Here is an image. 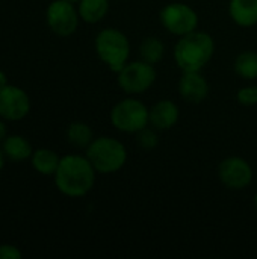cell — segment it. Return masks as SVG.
<instances>
[{"mask_svg": "<svg viewBox=\"0 0 257 259\" xmlns=\"http://www.w3.org/2000/svg\"><path fill=\"white\" fill-rule=\"evenodd\" d=\"M97 171L86 158V155H65L61 158L55 178V185L58 191L67 197H83L95 185Z\"/></svg>", "mask_w": 257, "mask_h": 259, "instance_id": "cell-1", "label": "cell"}, {"mask_svg": "<svg viewBox=\"0 0 257 259\" xmlns=\"http://www.w3.org/2000/svg\"><path fill=\"white\" fill-rule=\"evenodd\" d=\"M214 53L215 41L212 35L198 29L179 36L173 50L176 65L182 71H201L211 62Z\"/></svg>", "mask_w": 257, "mask_h": 259, "instance_id": "cell-2", "label": "cell"}, {"mask_svg": "<svg viewBox=\"0 0 257 259\" xmlns=\"http://www.w3.org/2000/svg\"><path fill=\"white\" fill-rule=\"evenodd\" d=\"M85 155L100 175H112L120 171L127 162V149L123 141L114 137H98L85 149Z\"/></svg>", "mask_w": 257, "mask_h": 259, "instance_id": "cell-3", "label": "cell"}, {"mask_svg": "<svg viewBox=\"0 0 257 259\" xmlns=\"http://www.w3.org/2000/svg\"><path fill=\"white\" fill-rule=\"evenodd\" d=\"M98 59L115 74L129 62L130 41L124 32L117 27L101 29L94 41Z\"/></svg>", "mask_w": 257, "mask_h": 259, "instance_id": "cell-4", "label": "cell"}, {"mask_svg": "<svg viewBox=\"0 0 257 259\" xmlns=\"http://www.w3.org/2000/svg\"><path fill=\"white\" fill-rule=\"evenodd\" d=\"M150 115V108L147 105L130 96L118 100L111 109V123L112 126L124 134H138L141 129L147 127Z\"/></svg>", "mask_w": 257, "mask_h": 259, "instance_id": "cell-5", "label": "cell"}, {"mask_svg": "<svg viewBox=\"0 0 257 259\" xmlns=\"http://www.w3.org/2000/svg\"><path fill=\"white\" fill-rule=\"evenodd\" d=\"M158 79V71L153 64L142 59L127 62L117 73V83L129 96H138L148 91Z\"/></svg>", "mask_w": 257, "mask_h": 259, "instance_id": "cell-6", "label": "cell"}, {"mask_svg": "<svg viewBox=\"0 0 257 259\" xmlns=\"http://www.w3.org/2000/svg\"><path fill=\"white\" fill-rule=\"evenodd\" d=\"M159 20L162 27L176 36H183L197 30L200 23L197 11L183 2L167 3L159 12Z\"/></svg>", "mask_w": 257, "mask_h": 259, "instance_id": "cell-7", "label": "cell"}, {"mask_svg": "<svg viewBox=\"0 0 257 259\" xmlns=\"http://www.w3.org/2000/svg\"><path fill=\"white\" fill-rule=\"evenodd\" d=\"M48 29L58 36H70L77 30L80 15L77 6L68 0H53L45 9Z\"/></svg>", "mask_w": 257, "mask_h": 259, "instance_id": "cell-8", "label": "cell"}, {"mask_svg": "<svg viewBox=\"0 0 257 259\" xmlns=\"http://www.w3.org/2000/svg\"><path fill=\"white\" fill-rule=\"evenodd\" d=\"M218 178L226 188L241 191L251 185L253 168L247 159L241 156H229L220 162Z\"/></svg>", "mask_w": 257, "mask_h": 259, "instance_id": "cell-9", "label": "cell"}, {"mask_svg": "<svg viewBox=\"0 0 257 259\" xmlns=\"http://www.w3.org/2000/svg\"><path fill=\"white\" fill-rule=\"evenodd\" d=\"M30 97L23 88L11 83L0 88V118L6 121L23 120L30 112Z\"/></svg>", "mask_w": 257, "mask_h": 259, "instance_id": "cell-10", "label": "cell"}, {"mask_svg": "<svg viewBox=\"0 0 257 259\" xmlns=\"http://www.w3.org/2000/svg\"><path fill=\"white\" fill-rule=\"evenodd\" d=\"M177 90L185 102L200 105L208 99L211 87L201 71H182Z\"/></svg>", "mask_w": 257, "mask_h": 259, "instance_id": "cell-11", "label": "cell"}, {"mask_svg": "<svg viewBox=\"0 0 257 259\" xmlns=\"http://www.w3.org/2000/svg\"><path fill=\"white\" fill-rule=\"evenodd\" d=\"M179 118H180V109L170 99L158 100L150 108L148 123L156 131H170V129H173L177 124Z\"/></svg>", "mask_w": 257, "mask_h": 259, "instance_id": "cell-12", "label": "cell"}, {"mask_svg": "<svg viewBox=\"0 0 257 259\" xmlns=\"http://www.w3.org/2000/svg\"><path fill=\"white\" fill-rule=\"evenodd\" d=\"M229 15L235 24L241 27H253L257 24V0H230Z\"/></svg>", "mask_w": 257, "mask_h": 259, "instance_id": "cell-13", "label": "cell"}, {"mask_svg": "<svg viewBox=\"0 0 257 259\" xmlns=\"http://www.w3.org/2000/svg\"><path fill=\"white\" fill-rule=\"evenodd\" d=\"M2 150L5 156L12 162L30 159L33 153L32 144L21 135H8L2 143Z\"/></svg>", "mask_w": 257, "mask_h": 259, "instance_id": "cell-14", "label": "cell"}, {"mask_svg": "<svg viewBox=\"0 0 257 259\" xmlns=\"http://www.w3.org/2000/svg\"><path fill=\"white\" fill-rule=\"evenodd\" d=\"M59 162H61V156L47 147L33 150V153L30 156V164H32L33 170L42 176H53L58 170Z\"/></svg>", "mask_w": 257, "mask_h": 259, "instance_id": "cell-15", "label": "cell"}, {"mask_svg": "<svg viewBox=\"0 0 257 259\" xmlns=\"http://www.w3.org/2000/svg\"><path fill=\"white\" fill-rule=\"evenodd\" d=\"M109 0H80L77 3V11L80 20L88 24L100 23L109 12Z\"/></svg>", "mask_w": 257, "mask_h": 259, "instance_id": "cell-16", "label": "cell"}, {"mask_svg": "<svg viewBox=\"0 0 257 259\" xmlns=\"http://www.w3.org/2000/svg\"><path fill=\"white\" fill-rule=\"evenodd\" d=\"M94 140V132L91 126L85 121H73L67 127V141L77 147V149H86Z\"/></svg>", "mask_w": 257, "mask_h": 259, "instance_id": "cell-17", "label": "cell"}, {"mask_svg": "<svg viewBox=\"0 0 257 259\" xmlns=\"http://www.w3.org/2000/svg\"><path fill=\"white\" fill-rule=\"evenodd\" d=\"M233 68L235 73L245 80L257 79V50L241 52L235 59Z\"/></svg>", "mask_w": 257, "mask_h": 259, "instance_id": "cell-18", "label": "cell"}, {"mask_svg": "<svg viewBox=\"0 0 257 259\" xmlns=\"http://www.w3.org/2000/svg\"><path fill=\"white\" fill-rule=\"evenodd\" d=\"M165 55V44L158 36H147L139 44V59L156 65Z\"/></svg>", "mask_w": 257, "mask_h": 259, "instance_id": "cell-19", "label": "cell"}, {"mask_svg": "<svg viewBox=\"0 0 257 259\" xmlns=\"http://www.w3.org/2000/svg\"><path fill=\"white\" fill-rule=\"evenodd\" d=\"M148 126H150V124H148ZM148 126L144 127V129H141V131L136 134V140H138L139 147L144 149V150H147V152L156 149L158 144H159L158 131H156L155 127H148Z\"/></svg>", "mask_w": 257, "mask_h": 259, "instance_id": "cell-20", "label": "cell"}, {"mask_svg": "<svg viewBox=\"0 0 257 259\" xmlns=\"http://www.w3.org/2000/svg\"><path fill=\"white\" fill-rule=\"evenodd\" d=\"M236 100L242 106H256L257 105V87L256 85H247L238 90Z\"/></svg>", "mask_w": 257, "mask_h": 259, "instance_id": "cell-21", "label": "cell"}, {"mask_svg": "<svg viewBox=\"0 0 257 259\" xmlns=\"http://www.w3.org/2000/svg\"><path fill=\"white\" fill-rule=\"evenodd\" d=\"M23 253L18 247L12 244H2L0 246V259H20Z\"/></svg>", "mask_w": 257, "mask_h": 259, "instance_id": "cell-22", "label": "cell"}, {"mask_svg": "<svg viewBox=\"0 0 257 259\" xmlns=\"http://www.w3.org/2000/svg\"><path fill=\"white\" fill-rule=\"evenodd\" d=\"M8 137V131H6V124H5V120L0 118V143H3V140Z\"/></svg>", "mask_w": 257, "mask_h": 259, "instance_id": "cell-23", "label": "cell"}, {"mask_svg": "<svg viewBox=\"0 0 257 259\" xmlns=\"http://www.w3.org/2000/svg\"><path fill=\"white\" fill-rule=\"evenodd\" d=\"M8 85V77H6V73L0 70V88L6 87Z\"/></svg>", "mask_w": 257, "mask_h": 259, "instance_id": "cell-24", "label": "cell"}, {"mask_svg": "<svg viewBox=\"0 0 257 259\" xmlns=\"http://www.w3.org/2000/svg\"><path fill=\"white\" fill-rule=\"evenodd\" d=\"M5 159H6V156H5L3 150L0 149V171H2V170H3V167H5Z\"/></svg>", "mask_w": 257, "mask_h": 259, "instance_id": "cell-25", "label": "cell"}, {"mask_svg": "<svg viewBox=\"0 0 257 259\" xmlns=\"http://www.w3.org/2000/svg\"><path fill=\"white\" fill-rule=\"evenodd\" d=\"M254 206H256V211H257V193L254 194Z\"/></svg>", "mask_w": 257, "mask_h": 259, "instance_id": "cell-26", "label": "cell"}, {"mask_svg": "<svg viewBox=\"0 0 257 259\" xmlns=\"http://www.w3.org/2000/svg\"><path fill=\"white\" fill-rule=\"evenodd\" d=\"M68 2H71V3H74V5H76V3H79L80 0H68Z\"/></svg>", "mask_w": 257, "mask_h": 259, "instance_id": "cell-27", "label": "cell"}]
</instances>
